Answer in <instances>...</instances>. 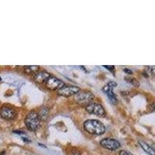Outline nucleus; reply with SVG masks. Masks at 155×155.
<instances>
[{"instance_id": "obj_7", "label": "nucleus", "mask_w": 155, "mask_h": 155, "mask_svg": "<svg viewBox=\"0 0 155 155\" xmlns=\"http://www.w3.org/2000/svg\"><path fill=\"white\" fill-rule=\"evenodd\" d=\"M81 91L79 87L73 86V85H68V86H64L59 89L58 91V95L64 97H70L72 95H75L78 92Z\"/></svg>"}, {"instance_id": "obj_9", "label": "nucleus", "mask_w": 155, "mask_h": 155, "mask_svg": "<svg viewBox=\"0 0 155 155\" xmlns=\"http://www.w3.org/2000/svg\"><path fill=\"white\" fill-rule=\"evenodd\" d=\"M113 86H116V83L111 81V82L108 83V85H106L104 88H102V91L108 95V97H109V99L111 100L113 104H116L117 102V99H116V95H115L113 91Z\"/></svg>"}, {"instance_id": "obj_5", "label": "nucleus", "mask_w": 155, "mask_h": 155, "mask_svg": "<svg viewBox=\"0 0 155 155\" xmlns=\"http://www.w3.org/2000/svg\"><path fill=\"white\" fill-rule=\"evenodd\" d=\"M47 88L49 90H52V91H58L61 88H63L65 84L62 80L59 79L56 77H50L48 79L47 82L45 83Z\"/></svg>"}, {"instance_id": "obj_17", "label": "nucleus", "mask_w": 155, "mask_h": 155, "mask_svg": "<svg viewBox=\"0 0 155 155\" xmlns=\"http://www.w3.org/2000/svg\"><path fill=\"white\" fill-rule=\"evenodd\" d=\"M124 71H125V72H127V74H132V71L130 70V69H127V68H124Z\"/></svg>"}, {"instance_id": "obj_11", "label": "nucleus", "mask_w": 155, "mask_h": 155, "mask_svg": "<svg viewBox=\"0 0 155 155\" xmlns=\"http://www.w3.org/2000/svg\"><path fill=\"white\" fill-rule=\"evenodd\" d=\"M49 113L50 110L48 107H46V106L41 107V109L39 110V113H37L41 121H46L47 119L48 118V116H49Z\"/></svg>"}, {"instance_id": "obj_2", "label": "nucleus", "mask_w": 155, "mask_h": 155, "mask_svg": "<svg viewBox=\"0 0 155 155\" xmlns=\"http://www.w3.org/2000/svg\"><path fill=\"white\" fill-rule=\"evenodd\" d=\"M41 120L37 112L31 111L25 119V124L30 131H37L41 127Z\"/></svg>"}, {"instance_id": "obj_13", "label": "nucleus", "mask_w": 155, "mask_h": 155, "mask_svg": "<svg viewBox=\"0 0 155 155\" xmlns=\"http://www.w3.org/2000/svg\"><path fill=\"white\" fill-rule=\"evenodd\" d=\"M40 70V67L37 65H30L24 68V72L27 74H35Z\"/></svg>"}, {"instance_id": "obj_15", "label": "nucleus", "mask_w": 155, "mask_h": 155, "mask_svg": "<svg viewBox=\"0 0 155 155\" xmlns=\"http://www.w3.org/2000/svg\"><path fill=\"white\" fill-rule=\"evenodd\" d=\"M119 155H133V154L130 153H129V152L127 151V150H121V151L120 152V154Z\"/></svg>"}, {"instance_id": "obj_14", "label": "nucleus", "mask_w": 155, "mask_h": 155, "mask_svg": "<svg viewBox=\"0 0 155 155\" xmlns=\"http://www.w3.org/2000/svg\"><path fill=\"white\" fill-rule=\"evenodd\" d=\"M126 81H128L129 83H130L132 85H134V86H138L139 85V82L137 79H135L134 78H129V77H126Z\"/></svg>"}, {"instance_id": "obj_6", "label": "nucleus", "mask_w": 155, "mask_h": 155, "mask_svg": "<svg viewBox=\"0 0 155 155\" xmlns=\"http://www.w3.org/2000/svg\"><path fill=\"white\" fill-rule=\"evenodd\" d=\"M0 116L2 119L6 120H14L17 116L16 109L9 106H3L0 109Z\"/></svg>"}, {"instance_id": "obj_16", "label": "nucleus", "mask_w": 155, "mask_h": 155, "mask_svg": "<svg viewBox=\"0 0 155 155\" xmlns=\"http://www.w3.org/2000/svg\"><path fill=\"white\" fill-rule=\"evenodd\" d=\"M104 67L106 68L109 69V70L110 71H113V69H114V67H113V66H106V65H105Z\"/></svg>"}, {"instance_id": "obj_1", "label": "nucleus", "mask_w": 155, "mask_h": 155, "mask_svg": "<svg viewBox=\"0 0 155 155\" xmlns=\"http://www.w3.org/2000/svg\"><path fill=\"white\" fill-rule=\"evenodd\" d=\"M85 131L92 135H102L106 132V127L97 120H88L84 123Z\"/></svg>"}, {"instance_id": "obj_3", "label": "nucleus", "mask_w": 155, "mask_h": 155, "mask_svg": "<svg viewBox=\"0 0 155 155\" xmlns=\"http://www.w3.org/2000/svg\"><path fill=\"white\" fill-rule=\"evenodd\" d=\"M74 99L81 106H88L94 99V94L88 91H80L74 96Z\"/></svg>"}, {"instance_id": "obj_8", "label": "nucleus", "mask_w": 155, "mask_h": 155, "mask_svg": "<svg viewBox=\"0 0 155 155\" xmlns=\"http://www.w3.org/2000/svg\"><path fill=\"white\" fill-rule=\"evenodd\" d=\"M100 144L104 148H106V149L110 150H116L120 147V142L116 140V139H113V138H105V139L101 140Z\"/></svg>"}, {"instance_id": "obj_4", "label": "nucleus", "mask_w": 155, "mask_h": 155, "mask_svg": "<svg viewBox=\"0 0 155 155\" xmlns=\"http://www.w3.org/2000/svg\"><path fill=\"white\" fill-rule=\"evenodd\" d=\"M85 109L88 113L99 116V117H104L106 116V111L103 106L97 102H92L88 104V106H85Z\"/></svg>"}, {"instance_id": "obj_10", "label": "nucleus", "mask_w": 155, "mask_h": 155, "mask_svg": "<svg viewBox=\"0 0 155 155\" xmlns=\"http://www.w3.org/2000/svg\"><path fill=\"white\" fill-rule=\"evenodd\" d=\"M51 77L49 73L46 71H38L34 76V80L36 83L38 84H45L48 79Z\"/></svg>"}, {"instance_id": "obj_12", "label": "nucleus", "mask_w": 155, "mask_h": 155, "mask_svg": "<svg viewBox=\"0 0 155 155\" xmlns=\"http://www.w3.org/2000/svg\"><path fill=\"white\" fill-rule=\"evenodd\" d=\"M139 144L140 145L141 148H142L145 152H147V153H149L150 155H155L154 150H153V148H152L150 145H148L147 143H145L144 141L139 140Z\"/></svg>"}]
</instances>
